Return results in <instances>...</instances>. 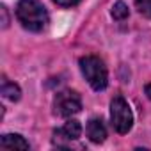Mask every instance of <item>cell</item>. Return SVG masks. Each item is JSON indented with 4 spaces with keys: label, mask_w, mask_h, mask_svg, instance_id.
<instances>
[{
    "label": "cell",
    "mask_w": 151,
    "mask_h": 151,
    "mask_svg": "<svg viewBox=\"0 0 151 151\" xmlns=\"http://www.w3.org/2000/svg\"><path fill=\"white\" fill-rule=\"evenodd\" d=\"M16 18L27 30L32 32H41L48 23V13L37 0H20L16 6Z\"/></svg>",
    "instance_id": "obj_1"
},
{
    "label": "cell",
    "mask_w": 151,
    "mask_h": 151,
    "mask_svg": "<svg viewBox=\"0 0 151 151\" xmlns=\"http://www.w3.org/2000/svg\"><path fill=\"white\" fill-rule=\"evenodd\" d=\"M80 71L94 91H103L109 84V71L103 60L96 55H86L80 59Z\"/></svg>",
    "instance_id": "obj_2"
},
{
    "label": "cell",
    "mask_w": 151,
    "mask_h": 151,
    "mask_svg": "<svg viewBox=\"0 0 151 151\" xmlns=\"http://www.w3.org/2000/svg\"><path fill=\"white\" fill-rule=\"evenodd\" d=\"M110 123L117 133H128L133 126V114L123 96H114L110 101Z\"/></svg>",
    "instance_id": "obj_3"
},
{
    "label": "cell",
    "mask_w": 151,
    "mask_h": 151,
    "mask_svg": "<svg viewBox=\"0 0 151 151\" xmlns=\"http://www.w3.org/2000/svg\"><path fill=\"white\" fill-rule=\"evenodd\" d=\"M80 109H82V98L77 91H71V89L60 91L53 100V110L60 117H71L75 114H78Z\"/></svg>",
    "instance_id": "obj_4"
},
{
    "label": "cell",
    "mask_w": 151,
    "mask_h": 151,
    "mask_svg": "<svg viewBox=\"0 0 151 151\" xmlns=\"http://www.w3.org/2000/svg\"><path fill=\"white\" fill-rule=\"evenodd\" d=\"M80 133H82L80 123L71 119L64 126H60L53 132V144L59 146V147H73V142L78 140Z\"/></svg>",
    "instance_id": "obj_5"
},
{
    "label": "cell",
    "mask_w": 151,
    "mask_h": 151,
    "mask_svg": "<svg viewBox=\"0 0 151 151\" xmlns=\"http://www.w3.org/2000/svg\"><path fill=\"white\" fill-rule=\"evenodd\" d=\"M87 137H89L91 142H94V144H101V142L105 140V137H107L105 123H103L101 119H98V117L91 119V121L87 123Z\"/></svg>",
    "instance_id": "obj_6"
},
{
    "label": "cell",
    "mask_w": 151,
    "mask_h": 151,
    "mask_svg": "<svg viewBox=\"0 0 151 151\" xmlns=\"http://www.w3.org/2000/svg\"><path fill=\"white\" fill-rule=\"evenodd\" d=\"M0 147L2 149H7V151H16V149H29V142L18 135V133H6L2 135V139H0Z\"/></svg>",
    "instance_id": "obj_7"
},
{
    "label": "cell",
    "mask_w": 151,
    "mask_h": 151,
    "mask_svg": "<svg viewBox=\"0 0 151 151\" xmlns=\"http://www.w3.org/2000/svg\"><path fill=\"white\" fill-rule=\"evenodd\" d=\"M0 91H2V96L6 100H11V101H18L22 98L20 87L14 82H9L7 78H2V87H0Z\"/></svg>",
    "instance_id": "obj_8"
},
{
    "label": "cell",
    "mask_w": 151,
    "mask_h": 151,
    "mask_svg": "<svg viewBox=\"0 0 151 151\" xmlns=\"http://www.w3.org/2000/svg\"><path fill=\"white\" fill-rule=\"evenodd\" d=\"M110 14H112L114 20H119V22H121V20H126V18H128L130 11H128V6H126L124 2H116V4L112 6Z\"/></svg>",
    "instance_id": "obj_9"
},
{
    "label": "cell",
    "mask_w": 151,
    "mask_h": 151,
    "mask_svg": "<svg viewBox=\"0 0 151 151\" xmlns=\"http://www.w3.org/2000/svg\"><path fill=\"white\" fill-rule=\"evenodd\" d=\"M135 6L140 14L151 18V0H135Z\"/></svg>",
    "instance_id": "obj_10"
},
{
    "label": "cell",
    "mask_w": 151,
    "mask_h": 151,
    "mask_svg": "<svg viewBox=\"0 0 151 151\" xmlns=\"http://www.w3.org/2000/svg\"><path fill=\"white\" fill-rule=\"evenodd\" d=\"M53 2L57 6H62V7H73V6H77L80 0H53Z\"/></svg>",
    "instance_id": "obj_11"
},
{
    "label": "cell",
    "mask_w": 151,
    "mask_h": 151,
    "mask_svg": "<svg viewBox=\"0 0 151 151\" xmlns=\"http://www.w3.org/2000/svg\"><path fill=\"white\" fill-rule=\"evenodd\" d=\"M0 13H2V27L6 29V27L9 25V20H7V9H6V6L0 7Z\"/></svg>",
    "instance_id": "obj_12"
},
{
    "label": "cell",
    "mask_w": 151,
    "mask_h": 151,
    "mask_svg": "<svg viewBox=\"0 0 151 151\" xmlns=\"http://www.w3.org/2000/svg\"><path fill=\"white\" fill-rule=\"evenodd\" d=\"M144 91H146V96H147V98H149V101H151V84H147Z\"/></svg>",
    "instance_id": "obj_13"
}]
</instances>
